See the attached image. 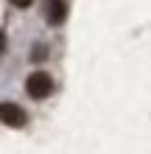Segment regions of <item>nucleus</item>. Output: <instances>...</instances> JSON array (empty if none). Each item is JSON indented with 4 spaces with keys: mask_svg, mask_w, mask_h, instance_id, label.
Returning a JSON list of instances; mask_svg holds the SVG:
<instances>
[{
    "mask_svg": "<svg viewBox=\"0 0 151 154\" xmlns=\"http://www.w3.org/2000/svg\"><path fill=\"white\" fill-rule=\"evenodd\" d=\"M50 90H53V79L42 70H37V73H31L25 79V93L31 98H45V95H50Z\"/></svg>",
    "mask_w": 151,
    "mask_h": 154,
    "instance_id": "nucleus-1",
    "label": "nucleus"
},
{
    "mask_svg": "<svg viewBox=\"0 0 151 154\" xmlns=\"http://www.w3.org/2000/svg\"><path fill=\"white\" fill-rule=\"evenodd\" d=\"M0 121H3L6 126H11V129H20V126H25V112L17 104L3 101L0 104Z\"/></svg>",
    "mask_w": 151,
    "mask_h": 154,
    "instance_id": "nucleus-2",
    "label": "nucleus"
},
{
    "mask_svg": "<svg viewBox=\"0 0 151 154\" xmlns=\"http://www.w3.org/2000/svg\"><path fill=\"white\" fill-rule=\"evenodd\" d=\"M67 17V3L65 0H45V20L50 25H62Z\"/></svg>",
    "mask_w": 151,
    "mask_h": 154,
    "instance_id": "nucleus-3",
    "label": "nucleus"
},
{
    "mask_svg": "<svg viewBox=\"0 0 151 154\" xmlns=\"http://www.w3.org/2000/svg\"><path fill=\"white\" fill-rule=\"evenodd\" d=\"M11 6H17V8H31L34 0H11Z\"/></svg>",
    "mask_w": 151,
    "mask_h": 154,
    "instance_id": "nucleus-4",
    "label": "nucleus"
},
{
    "mask_svg": "<svg viewBox=\"0 0 151 154\" xmlns=\"http://www.w3.org/2000/svg\"><path fill=\"white\" fill-rule=\"evenodd\" d=\"M31 59H37V62H39V59H45V48H39V45H37V51H34V56H31Z\"/></svg>",
    "mask_w": 151,
    "mask_h": 154,
    "instance_id": "nucleus-5",
    "label": "nucleus"
},
{
    "mask_svg": "<svg viewBox=\"0 0 151 154\" xmlns=\"http://www.w3.org/2000/svg\"><path fill=\"white\" fill-rule=\"evenodd\" d=\"M3 45H6V37L0 34V53H3Z\"/></svg>",
    "mask_w": 151,
    "mask_h": 154,
    "instance_id": "nucleus-6",
    "label": "nucleus"
}]
</instances>
